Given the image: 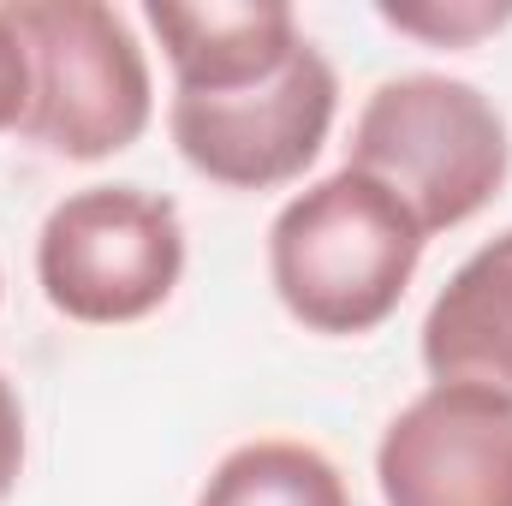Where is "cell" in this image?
I'll list each match as a JSON object with an SVG mask.
<instances>
[{
    "instance_id": "277c9868",
    "label": "cell",
    "mask_w": 512,
    "mask_h": 506,
    "mask_svg": "<svg viewBox=\"0 0 512 506\" xmlns=\"http://www.w3.org/2000/svg\"><path fill=\"white\" fill-rule=\"evenodd\" d=\"M185 274V221L173 197L143 185H84L60 197L36 233L42 298L84 328L155 316Z\"/></svg>"
},
{
    "instance_id": "6da1fadb",
    "label": "cell",
    "mask_w": 512,
    "mask_h": 506,
    "mask_svg": "<svg viewBox=\"0 0 512 506\" xmlns=\"http://www.w3.org/2000/svg\"><path fill=\"white\" fill-rule=\"evenodd\" d=\"M429 233L358 167L298 191L268 227V280L310 334H370L399 310Z\"/></svg>"
},
{
    "instance_id": "7a4b0ae2",
    "label": "cell",
    "mask_w": 512,
    "mask_h": 506,
    "mask_svg": "<svg viewBox=\"0 0 512 506\" xmlns=\"http://www.w3.org/2000/svg\"><path fill=\"white\" fill-rule=\"evenodd\" d=\"M346 167L387 185L423 233H447L501 197L512 137L501 108L477 84L405 72L370 90L364 114L352 120Z\"/></svg>"
},
{
    "instance_id": "3957f363",
    "label": "cell",
    "mask_w": 512,
    "mask_h": 506,
    "mask_svg": "<svg viewBox=\"0 0 512 506\" xmlns=\"http://www.w3.org/2000/svg\"><path fill=\"white\" fill-rule=\"evenodd\" d=\"M6 18L30 54V108L18 137L66 155L102 161L131 149L149 114L155 84L131 24L102 0H6Z\"/></svg>"
},
{
    "instance_id": "30bf717a",
    "label": "cell",
    "mask_w": 512,
    "mask_h": 506,
    "mask_svg": "<svg viewBox=\"0 0 512 506\" xmlns=\"http://www.w3.org/2000/svg\"><path fill=\"white\" fill-rule=\"evenodd\" d=\"M376 12L399 36H417L435 48H471V42L512 24V0H417V6H387L382 0Z\"/></svg>"
},
{
    "instance_id": "9c48e42d",
    "label": "cell",
    "mask_w": 512,
    "mask_h": 506,
    "mask_svg": "<svg viewBox=\"0 0 512 506\" xmlns=\"http://www.w3.org/2000/svg\"><path fill=\"white\" fill-rule=\"evenodd\" d=\"M197 506H352V489L328 453L268 435L233 447L209 471Z\"/></svg>"
},
{
    "instance_id": "ba28073f",
    "label": "cell",
    "mask_w": 512,
    "mask_h": 506,
    "mask_svg": "<svg viewBox=\"0 0 512 506\" xmlns=\"http://www.w3.org/2000/svg\"><path fill=\"white\" fill-rule=\"evenodd\" d=\"M423 370L512 399V227L471 251L423 316Z\"/></svg>"
},
{
    "instance_id": "7c38bea8",
    "label": "cell",
    "mask_w": 512,
    "mask_h": 506,
    "mask_svg": "<svg viewBox=\"0 0 512 506\" xmlns=\"http://www.w3.org/2000/svg\"><path fill=\"white\" fill-rule=\"evenodd\" d=\"M18 471H24V405L18 387L0 376V506L18 489Z\"/></svg>"
},
{
    "instance_id": "8992f818",
    "label": "cell",
    "mask_w": 512,
    "mask_h": 506,
    "mask_svg": "<svg viewBox=\"0 0 512 506\" xmlns=\"http://www.w3.org/2000/svg\"><path fill=\"white\" fill-rule=\"evenodd\" d=\"M387 506H512V399L465 381L423 387L376 447Z\"/></svg>"
},
{
    "instance_id": "8fae6325",
    "label": "cell",
    "mask_w": 512,
    "mask_h": 506,
    "mask_svg": "<svg viewBox=\"0 0 512 506\" xmlns=\"http://www.w3.org/2000/svg\"><path fill=\"white\" fill-rule=\"evenodd\" d=\"M24 108H30V54H24L18 24L0 6V131H18Z\"/></svg>"
},
{
    "instance_id": "52a82bcc",
    "label": "cell",
    "mask_w": 512,
    "mask_h": 506,
    "mask_svg": "<svg viewBox=\"0 0 512 506\" xmlns=\"http://www.w3.org/2000/svg\"><path fill=\"white\" fill-rule=\"evenodd\" d=\"M149 30L179 96H227L274 78L310 36L286 0H149Z\"/></svg>"
},
{
    "instance_id": "5b68a950",
    "label": "cell",
    "mask_w": 512,
    "mask_h": 506,
    "mask_svg": "<svg viewBox=\"0 0 512 506\" xmlns=\"http://www.w3.org/2000/svg\"><path fill=\"white\" fill-rule=\"evenodd\" d=\"M340 102V78L316 42H304L274 78L227 96H179L167 108V131L179 155L227 191H274L292 185L328 143Z\"/></svg>"
}]
</instances>
